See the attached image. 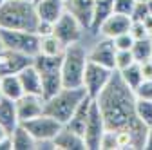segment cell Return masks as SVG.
Instances as JSON below:
<instances>
[{
	"label": "cell",
	"instance_id": "cell-19",
	"mask_svg": "<svg viewBox=\"0 0 152 150\" xmlns=\"http://www.w3.org/2000/svg\"><path fill=\"white\" fill-rule=\"evenodd\" d=\"M0 125H2L9 134L20 125L18 112H16V101L7 100L4 96H0Z\"/></svg>",
	"mask_w": 152,
	"mask_h": 150
},
{
	"label": "cell",
	"instance_id": "cell-18",
	"mask_svg": "<svg viewBox=\"0 0 152 150\" xmlns=\"http://www.w3.org/2000/svg\"><path fill=\"white\" fill-rule=\"evenodd\" d=\"M91 105H92V98L87 96V98L78 105V108L74 110V114H72L71 119L65 123V127H69L72 132L83 136V134H85V127H87V119H89V112H91Z\"/></svg>",
	"mask_w": 152,
	"mask_h": 150
},
{
	"label": "cell",
	"instance_id": "cell-7",
	"mask_svg": "<svg viewBox=\"0 0 152 150\" xmlns=\"http://www.w3.org/2000/svg\"><path fill=\"white\" fill-rule=\"evenodd\" d=\"M112 74H114V69H109V67L100 65V63H94L91 60L87 62L85 74H83V87H85L87 94L92 100L105 89V85L112 78Z\"/></svg>",
	"mask_w": 152,
	"mask_h": 150
},
{
	"label": "cell",
	"instance_id": "cell-5",
	"mask_svg": "<svg viewBox=\"0 0 152 150\" xmlns=\"http://www.w3.org/2000/svg\"><path fill=\"white\" fill-rule=\"evenodd\" d=\"M0 38H2L6 49L33 56V58L40 52V36L34 31H20V29L0 27Z\"/></svg>",
	"mask_w": 152,
	"mask_h": 150
},
{
	"label": "cell",
	"instance_id": "cell-17",
	"mask_svg": "<svg viewBox=\"0 0 152 150\" xmlns=\"http://www.w3.org/2000/svg\"><path fill=\"white\" fill-rule=\"evenodd\" d=\"M53 145L58 150H85L87 148L83 136L72 132V130L69 127H65V125L62 127V130L53 139Z\"/></svg>",
	"mask_w": 152,
	"mask_h": 150
},
{
	"label": "cell",
	"instance_id": "cell-28",
	"mask_svg": "<svg viewBox=\"0 0 152 150\" xmlns=\"http://www.w3.org/2000/svg\"><path fill=\"white\" fill-rule=\"evenodd\" d=\"M114 132H116L118 148H136L134 146V138H132L129 128H120V130H114Z\"/></svg>",
	"mask_w": 152,
	"mask_h": 150
},
{
	"label": "cell",
	"instance_id": "cell-4",
	"mask_svg": "<svg viewBox=\"0 0 152 150\" xmlns=\"http://www.w3.org/2000/svg\"><path fill=\"white\" fill-rule=\"evenodd\" d=\"M89 62L87 49L82 42L67 45L62 60V82L64 87H83V74Z\"/></svg>",
	"mask_w": 152,
	"mask_h": 150
},
{
	"label": "cell",
	"instance_id": "cell-21",
	"mask_svg": "<svg viewBox=\"0 0 152 150\" xmlns=\"http://www.w3.org/2000/svg\"><path fill=\"white\" fill-rule=\"evenodd\" d=\"M11 143H13V150H34L38 146V141L31 136V132L22 123L11 132Z\"/></svg>",
	"mask_w": 152,
	"mask_h": 150
},
{
	"label": "cell",
	"instance_id": "cell-42",
	"mask_svg": "<svg viewBox=\"0 0 152 150\" xmlns=\"http://www.w3.org/2000/svg\"><path fill=\"white\" fill-rule=\"evenodd\" d=\"M147 4H148V13L152 15V0H148V2H147Z\"/></svg>",
	"mask_w": 152,
	"mask_h": 150
},
{
	"label": "cell",
	"instance_id": "cell-35",
	"mask_svg": "<svg viewBox=\"0 0 152 150\" xmlns=\"http://www.w3.org/2000/svg\"><path fill=\"white\" fill-rule=\"evenodd\" d=\"M138 98H143V100H150L152 101V80H143V83L134 90Z\"/></svg>",
	"mask_w": 152,
	"mask_h": 150
},
{
	"label": "cell",
	"instance_id": "cell-23",
	"mask_svg": "<svg viewBox=\"0 0 152 150\" xmlns=\"http://www.w3.org/2000/svg\"><path fill=\"white\" fill-rule=\"evenodd\" d=\"M42 74V83H44V100L54 96L60 89H64L62 82V71H53V72H40Z\"/></svg>",
	"mask_w": 152,
	"mask_h": 150
},
{
	"label": "cell",
	"instance_id": "cell-41",
	"mask_svg": "<svg viewBox=\"0 0 152 150\" xmlns=\"http://www.w3.org/2000/svg\"><path fill=\"white\" fill-rule=\"evenodd\" d=\"M6 49V45H4V42H2V38H0V54H2V51Z\"/></svg>",
	"mask_w": 152,
	"mask_h": 150
},
{
	"label": "cell",
	"instance_id": "cell-3",
	"mask_svg": "<svg viewBox=\"0 0 152 150\" xmlns=\"http://www.w3.org/2000/svg\"><path fill=\"white\" fill-rule=\"evenodd\" d=\"M85 87H64L56 92L54 96L45 100L44 112L53 118H56L60 123H67L71 116L74 114V110L78 108V105L87 98Z\"/></svg>",
	"mask_w": 152,
	"mask_h": 150
},
{
	"label": "cell",
	"instance_id": "cell-30",
	"mask_svg": "<svg viewBox=\"0 0 152 150\" xmlns=\"http://www.w3.org/2000/svg\"><path fill=\"white\" fill-rule=\"evenodd\" d=\"M112 42H114V47H116V51H130L136 40L132 38L130 33H123V34L116 36V38H112Z\"/></svg>",
	"mask_w": 152,
	"mask_h": 150
},
{
	"label": "cell",
	"instance_id": "cell-40",
	"mask_svg": "<svg viewBox=\"0 0 152 150\" xmlns=\"http://www.w3.org/2000/svg\"><path fill=\"white\" fill-rule=\"evenodd\" d=\"M9 138V132H7V130L2 127V125H0V143H2L4 139H7Z\"/></svg>",
	"mask_w": 152,
	"mask_h": 150
},
{
	"label": "cell",
	"instance_id": "cell-38",
	"mask_svg": "<svg viewBox=\"0 0 152 150\" xmlns=\"http://www.w3.org/2000/svg\"><path fill=\"white\" fill-rule=\"evenodd\" d=\"M143 24H145V29H147V33H148V36H152V15H148L145 20H143Z\"/></svg>",
	"mask_w": 152,
	"mask_h": 150
},
{
	"label": "cell",
	"instance_id": "cell-27",
	"mask_svg": "<svg viewBox=\"0 0 152 150\" xmlns=\"http://www.w3.org/2000/svg\"><path fill=\"white\" fill-rule=\"evenodd\" d=\"M136 116L147 127L152 125V101L150 100H143V98L136 100Z\"/></svg>",
	"mask_w": 152,
	"mask_h": 150
},
{
	"label": "cell",
	"instance_id": "cell-44",
	"mask_svg": "<svg viewBox=\"0 0 152 150\" xmlns=\"http://www.w3.org/2000/svg\"><path fill=\"white\" fill-rule=\"evenodd\" d=\"M4 2H6V0H0V6H2V4H4Z\"/></svg>",
	"mask_w": 152,
	"mask_h": 150
},
{
	"label": "cell",
	"instance_id": "cell-20",
	"mask_svg": "<svg viewBox=\"0 0 152 150\" xmlns=\"http://www.w3.org/2000/svg\"><path fill=\"white\" fill-rule=\"evenodd\" d=\"M24 94L26 92H24V87H22L18 74H6V76H2V80H0V96L16 101Z\"/></svg>",
	"mask_w": 152,
	"mask_h": 150
},
{
	"label": "cell",
	"instance_id": "cell-16",
	"mask_svg": "<svg viewBox=\"0 0 152 150\" xmlns=\"http://www.w3.org/2000/svg\"><path fill=\"white\" fill-rule=\"evenodd\" d=\"M65 7L83 24L87 31H91L94 16V0H65Z\"/></svg>",
	"mask_w": 152,
	"mask_h": 150
},
{
	"label": "cell",
	"instance_id": "cell-1",
	"mask_svg": "<svg viewBox=\"0 0 152 150\" xmlns=\"http://www.w3.org/2000/svg\"><path fill=\"white\" fill-rule=\"evenodd\" d=\"M103 114L109 130H120L136 119V92L130 89L118 71H114L110 82L94 98Z\"/></svg>",
	"mask_w": 152,
	"mask_h": 150
},
{
	"label": "cell",
	"instance_id": "cell-9",
	"mask_svg": "<svg viewBox=\"0 0 152 150\" xmlns=\"http://www.w3.org/2000/svg\"><path fill=\"white\" fill-rule=\"evenodd\" d=\"M105 130H107V125H105L103 114H102L96 100H92L87 127H85V134H83V139H85V145H87L89 150H98L100 148V141L105 134Z\"/></svg>",
	"mask_w": 152,
	"mask_h": 150
},
{
	"label": "cell",
	"instance_id": "cell-11",
	"mask_svg": "<svg viewBox=\"0 0 152 150\" xmlns=\"http://www.w3.org/2000/svg\"><path fill=\"white\" fill-rule=\"evenodd\" d=\"M132 24V18L129 15H121V13H110L105 20L100 24L96 34L98 36H105V38H116V36L129 33Z\"/></svg>",
	"mask_w": 152,
	"mask_h": 150
},
{
	"label": "cell",
	"instance_id": "cell-26",
	"mask_svg": "<svg viewBox=\"0 0 152 150\" xmlns=\"http://www.w3.org/2000/svg\"><path fill=\"white\" fill-rule=\"evenodd\" d=\"M132 54H134V60L138 63H143L147 60L152 58V36L143 40H136L132 45Z\"/></svg>",
	"mask_w": 152,
	"mask_h": 150
},
{
	"label": "cell",
	"instance_id": "cell-47",
	"mask_svg": "<svg viewBox=\"0 0 152 150\" xmlns=\"http://www.w3.org/2000/svg\"><path fill=\"white\" fill-rule=\"evenodd\" d=\"M34 2H36V0H34Z\"/></svg>",
	"mask_w": 152,
	"mask_h": 150
},
{
	"label": "cell",
	"instance_id": "cell-45",
	"mask_svg": "<svg viewBox=\"0 0 152 150\" xmlns=\"http://www.w3.org/2000/svg\"><path fill=\"white\" fill-rule=\"evenodd\" d=\"M0 80H2V76H0Z\"/></svg>",
	"mask_w": 152,
	"mask_h": 150
},
{
	"label": "cell",
	"instance_id": "cell-46",
	"mask_svg": "<svg viewBox=\"0 0 152 150\" xmlns=\"http://www.w3.org/2000/svg\"><path fill=\"white\" fill-rule=\"evenodd\" d=\"M33 2H34V0H33Z\"/></svg>",
	"mask_w": 152,
	"mask_h": 150
},
{
	"label": "cell",
	"instance_id": "cell-32",
	"mask_svg": "<svg viewBox=\"0 0 152 150\" xmlns=\"http://www.w3.org/2000/svg\"><path fill=\"white\" fill-rule=\"evenodd\" d=\"M136 6V0H114V13H121V15H132Z\"/></svg>",
	"mask_w": 152,
	"mask_h": 150
},
{
	"label": "cell",
	"instance_id": "cell-33",
	"mask_svg": "<svg viewBox=\"0 0 152 150\" xmlns=\"http://www.w3.org/2000/svg\"><path fill=\"white\" fill-rule=\"evenodd\" d=\"M100 148L102 150H110V148H118V143H116V132L114 130H105V134L100 141Z\"/></svg>",
	"mask_w": 152,
	"mask_h": 150
},
{
	"label": "cell",
	"instance_id": "cell-10",
	"mask_svg": "<svg viewBox=\"0 0 152 150\" xmlns=\"http://www.w3.org/2000/svg\"><path fill=\"white\" fill-rule=\"evenodd\" d=\"M87 56H89L91 62L116 71V47H114L112 38L100 36V38L92 44V47L87 49Z\"/></svg>",
	"mask_w": 152,
	"mask_h": 150
},
{
	"label": "cell",
	"instance_id": "cell-6",
	"mask_svg": "<svg viewBox=\"0 0 152 150\" xmlns=\"http://www.w3.org/2000/svg\"><path fill=\"white\" fill-rule=\"evenodd\" d=\"M29 132L31 136L38 141V143H47V141H53L56 138V134L62 130L64 123H60L56 118L49 116V114H40V116H36L33 119H27L22 123Z\"/></svg>",
	"mask_w": 152,
	"mask_h": 150
},
{
	"label": "cell",
	"instance_id": "cell-34",
	"mask_svg": "<svg viewBox=\"0 0 152 150\" xmlns=\"http://www.w3.org/2000/svg\"><path fill=\"white\" fill-rule=\"evenodd\" d=\"M148 15H150L148 13V4L147 2H136L134 11H132L130 18H132V20H145Z\"/></svg>",
	"mask_w": 152,
	"mask_h": 150
},
{
	"label": "cell",
	"instance_id": "cell-39",
	"mask_svg": "<svg viewBox=\"0 0 152 150\" xmlns=\"http://www.w3.org/2000/svg\"><path fill=\"white\" fill-rule=\"evenodd\" d=\"M147 150H152V125L148 127V136H147V145H145Z\"/></svg>",
	"mask_w": 152,
	"mask_h": 150
},
{
	"label": "cell",
	"instance_id": "cell-31",
	"mask_svg": "<svg viewBox=\"0 0 152 150\" xmlns=\"http://www.w3.org/2000/svg\"><path fill=\"white\" fill-rule=\"evenodd\" d=\"M129 33L132 34V38H134V40H143V38H148V33H147V29H145L143 20H132Z\"/></svg>",
	"mask_w": 152,
	"mask_h": 150
},
{
	"label": "cell",
	"instance_id": "cell-43",
	"mask_svg": "<svg viewBox=\"0 0 152 150\" xmlns=\"http://www.w3.org/2000/svg\"><path fill=\"white\" fill-rule=\"evenodd\" d=\"M136 2H148V0H136Z\"/></svg>",
	"mask_w": 152,
	"mask_h": 150
},
{
	"label": "cell",
	"instance_id": "cell-12",
	"mask_svg": "<svg viewBox=\"0 0 152 150\" xmlns=\"http://www.w3.org/2000/svg\"><path fill=\"white\" fill-rule=\"evenodd\" d=\"M31 63H33V56L16 52V51H11V49H4L2 54H0V76L18 74L22 69H26Z\"/></svg>",
	"mask_w": 152,
	"mask_h": 150
},
{
	"label": "cell",
	"instance_id": "cell-25",
	"mask_svg": "<svg viewBox=\"0 0 152 150\" xmlns=\"http://www.w3.org/2000/svg\"><path fill=\"white\" fill-rule=\"evenodd\" d=\"M120 74H121V78H123V82L130 87V89H138L141 83H143V71H141V63H138V62H134L132 65H129L127 69H123V71H118Z\"/></svg>",
	"mask_w": 152,
	"mask_h": 150
},
{
	"label": "cell",
	"instance_id": "cell-2",
	"mask_svg": "<svg viewBox=\"0 0 152 150\" xmlns=\"http://www.w3.org/2000/svg\"><path fill=\"white\" fill-rule=\"evenodd\" d=\"M38 15L33 0H6L0 6V27L34 31Z\"/></svg>",
	"mask_w": 152,
	"mask_h": 150
},
{
	"label": "cell",
	"instance_id": "cell-15",
	"mask_svg": "<svg viewBox=\"0 0 152 150\" xmlns=\"http://www.w3.org/2000/svg\"><path fill=\"white\" fill-rule=\"evenodd\" d=\"M18 78L22 82L24 92L26 94H36L44 98V83H42V74L34 67V63L27 65L26 69H22L18 72Z\"/></svg>",
	"mask_w": 152,
	"mask_h": 150
},
{
	"label": "cell",
	"instance_id": "cell-36",
	"mask_svg": "<svg viewBox=\"0 0 152 150\" xmlns=\"http://www.w3.org/2000/svg\"><path fill=\"white\" fill-rule=\"evenodd\" d=\"M34 33H36L38 36H47V34H53V33H54V24H53V22H45V20H38Z\"/></svg>",
	"mask_w": 152,
	"mask_h": 150
},
{
	"label": "cell",
	"instance_id": "cell-22",
	"mask_svg": "<svg viewBox=\"0 0 152 150\" xmlns=\"http://www.w3.org/2000/svg\"><path fill=\"white\" fill-rule=\"evenodd\" d=\"M65 49H67V45L54 33L47 34V36H40V54H45V56H64Z\"/></svg>",
	"mask_w": 152,
	"mask_h": 150
},
{
	"label": "cell",
	"instance_id": "cell-29",
	"mask_svg": "<svg viewBox=\"0 0 152 150\" xmlns=\"http://www.w3.org/2000/svg\"><path fill=\"white\" fill-rule=\"evenodd\" d=\"M134 62L136 60H134V54H132V49L130 51H116V71H123Z\"/></svg>",
	"mask_w": 152,
	"mask_h": 150
},
{
	"label": "cell",
	"instance_id": "cell-24",
	"mask_svg": "<svg viewBox=\"0 0 152 150\" xmlns=\"http://www.w3.org/2000/svg\"><path fill=\"white\" fill-rule=\"evenodd\" d=\"M110 13H114V0H94V16H92L91 31L96 33L100 24L105 20Z\"/></svg>",
	"mask_w": 152,
	"mask_h": 150
},
{
	"label": "cell",
	"instance_id": "cell-37",
	"mask_svg": "<svg viewBox=\"0 0 152 150\" xmlns=\"http://www.w3.org/2000/svg\"><path fill=\"white\" fill-rule=\"evenodd\" d=\"M141 71H143V78L145 80H152V58L141 63Z\"/></svg>",
	"mask_w": 152,
	"mask_h": 150
},
{
	"label": "cell",
	"instance_id": "cell-13",
	"mask_svg": "<svg viewBox=\"0 0 152 150\" xmlns=\"http://www.w3.org/2000/svg\"><path fill=\"white\" fill-rule=\"evenodd\" d=\"M44 107H45V100L42 96L24 94L20 100H16V112H18V119H20V123L44 114Z\"/></svg>",
	"mask_w": 152,
	"mask_h": 150
},
{
	"label": "cell",
	"instance_id": "cell-8",
	"mask_svg": "<svg viewBox=\"0 0 152 150\" xmlns=\"http://www.w3.org/2000/svg\"><path fill=\"white\" fill-rule=\"evenodd\" d=\"M83 31H87L83 27V24L76 18L72 13L65 11L58 20L54 24V34L65 44V45H71V44H76V42H82L83 38Z\"/></svg>",
	"mask_w": 152,
	"mask_h": 150
},
{
	"label": "cell",
	"instance_id": "cell-14",
	"mask_svg": "<svg viewBox=\"0 0 152 150\" xmlns=\"http://www.w3.org/2000/svg\"><path fill=\"white\" fill-rule=\"evenodd\" d=\"M38 20H45L56 24V20L67 11L65 0H36L34 2Z\"/></svg>",
	"mask_w": 152,
	"mask_h": 150
}]
</instances>
